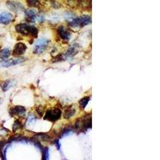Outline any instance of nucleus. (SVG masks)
<instances>
[{"mask_svg":"<svg viewBox=\"0 0 160 160\" xmlns=\"http://www.w3.org/2000/svg\"><path fill=\"white\" fill-rule=\"evenodd\" d=\"M15 30L19 34L24 36L37 37L38 35V29L36 27L31 26L27 23H20L16 25Z\"/></svg>","mask_w":160,"mask_h":160,"instance_id":"f257e3e1","label":"nucleus"},{"mask_svg":"<svg viewBox=\"0 0 160 160\" xmlns=\"http://www.w3.org/2000/svg\"><path fill=\"white\" fill-rule=\"evenodd\" d=\"M62 115V111L59 108H51V109L46 111V114L44 115V119L49 120L51 122H55L60 119Z\"/></svg>","mask_w":160,"mask_h":160,"instance_id":"f03ea898","label":"nucleus"},{"mask_svg":"<svg viewBox=\"0 0 160 160\" xmlns=\"http://www.w3.org/2000/svg\"><path fill=\"white\" fill-rule=\"evenodd\" d=\"M49 44V40H47L46 39H39V41L37 42L35 46H34V53L37 54V55H39V54L43 53L45 49L47 47Z\"/></svg>","mask_w":160,"mask_h":160,"instance_id":"7ed1b4c3","label":"nucleus"},{"mask_svg":"<svg viewBox=\"0 0 160 160\" xmlns=\"http://www.w3.org/2000/svg\"><path fill=\"white\" fill-rule=\"evenodd\" d=\"M25 59L22 58H12V59H7V60H3L0 62V67H10L12 66H15L22 63Z\"/></svg>","mask_w":160,"mask_h":160,"instance_id":"20e7f679","label":"nucleus"},{"mask_svg":"<svg viewBox=\"0 0 160 160\" xmlns=\"http://www.w3.org/2000/svg\"><path fill=\"white\" fill-rule=\"evenodd\" d=\"M7 6L10 10H12L14 12H21L24 10V7L19 2L16 1H8L7 3Z\"/></svg>","mask_w":160,"mask_h":160,"instance_id":"39448f33","label":"nucleus"},{"mask_svg":"<svg viewBox=\"0 0 160 160\" xmlns=\"http://www.w3.org/2000/svg\"><path fill=\"white\" fill-rule=\"evenodd\" d=\"M27 46L23 43H18L14 47L12 54L14 56H21L27 51Z\"/></svg>","mask_w":160,"mask_h":160,"instance_id":"423d86ee","label":"nucleus"},{"mask_svg":"<svg viewBox=\"0 0 160 160\" xmlns=\"http://www.w3.org/2000/svg\"><path fill=\"white\" fill-rule=\"evenodd\" d=\"M58 35L60 36V38L66 42H68L70 40V37H71V34L70 32L64 26H60L58 28Z\"/></svg>","mask_w":160,"mask_h":160,"instance_id":"0eeeda50","label":"nucleus"},{"mask_svg":"<svg viewBox=\"0 0 160 160\" xmlns=\"http://www.w3.org/2000/svg\"><path fill=\"white\" fill-rule=\"evenodd\" d=\"M10 114L11 116H22L26 114V109L22 106H15L10 110Z\"/></svg>","mask_w":160,"mask_h":160,"instance_id":"6e6552de","label":"nucleus"},{"mask_svg":"<svg viewBox=\"0 0 160 160\" xmlns=\"http://www.w3.org/2000/svg\"><path fill=\"white\" fill-rule=\"evenodd\" d=\"M13 15L10 13L3 12L0 14V23L3 25L10 24L12 22Z\"/></svg>","mask_w":160,"mask_h":160,"instance_id":"1a4fd4ad","label":"nucleus"},{"mask_svg":"<svg viewBox=\"0 0 160 160\" xmlns=\"http://www.w3.org/2000/svg\"><path fill=\"white\" fill-rule=\"evenodd\" d=\"M25 15H26V19H27L28 22H34L36 20L37 12L34 10L29 9V10H25Z\"/></svg>","mask_w":160,"mask_h":160,"instance_id":"9d476101","label":"nucleus"},{"mask_svg":"<svg viewBox=\"0 0 160 160\" xmlns=\"http://www.w3.org/2000/svg\"><path fill=\"white\" fill-rule=\"evenodd\" d=\"M15 85V83L11 81V80H7V81H4L3 83H2V85H1V87L3 89V91H7L10 89L11 87Z\"/></svg>","mask_w":160,"mask_h":160,"instance_id":"9b49d317","label":"nucleus"},{"mask_svg":"<svg viewBox=\"0 0 160 160\" xmlns=\"http://www.w3.org/2000/svg\"><path fill=\"white\" fill-rule=\"evenodd\" d=\"M10 51L8 48H3L0 50V58L2 59H7L10 57Z\"/></svg>","mask_w":160,"mask_h":160,"instance_id":"f8f14e48","label":"nucleus"},{"mask_svg":"<svg viewBox=\"0 0 160 160\" xmlns=\"http://www.w3.org/2000/svg\"><path fill=\"white\" fill-rule=\"evenodd\" d=\"M75 114V108H73L72 107H69L66 110L65 113H64V118L67 119H70L71 117Z\"/></svg>","mask_w":160,"mask_h":160,"instance_id":"ddd939ff","label":"nucleus"},{"mask_svg":"<svg viewBox=\"0 0 160 160\" xmlns=\"http://www.w3.org/2000/svg\"><path fill=\"white\" fill-rule=\"evenodd\" d=\"M80 20L82 22V26L85 27L87 25L90 24L91 22V18L89 15H83L82 17H80Z\"/></svg>","mask_w":160,"mask_h":160,"instance_id":"4468645a","label":"nucleus"},{"mask_svg":"<svg viewBox=\"0 0 160 160\" xmlns=\"http://www.w3.org/2000/svg\"><path fill=\"white\" fill-rule=\"evenodd\" d=\"M77 47L76 46H75V45H73V46H71L70 47V49L68 50L67 52V54H66V56L67 57H72V56H74L76 54V52H77Z\"/></svg>","mask_w":160,"mask_h":160,"instance_id":"2eb2a0df","label":"nucleus"},{"mask_svg":"<svg viewBox=\"0 0 160 160\" xmlns=\"http://www.w3.org/2000/svg\"><path fill=\"white\" fill-rule=\"evenodd\" d=\"M90 101V97H85L79 101V107L82 109H85V107H87V105L88 104V102Z\"/></svg>","mask_w":160,"mask_h":160,"instance_id":"dca6fc26","label":"nucleus"},{"mask_svg":"<svg viewBox=\"0 0 160 160\" xmlns=\"http://www.w3.org/2000/svg\"><path fill=\"white\" fill-rule=\"evenodd\" d=\"M20 127H21V123H20L19 121H15V123H14V125H13V130L14 131H16V130H18V129H19Z\"/></svg>","mask_w":160,"mask_h":160,"instance_id":"f3484780","label":"nucleus"},{"mask_svg":"<svg viewBox=\"0 0 160 160\" xmlns=\"http://www.w3.org/2000/svg\"><path fill=\"white\" fill-rule=\"evenodd\" d=\"M27 2L29 3L30 6H32V7H34V6H36L39 3V1L38 0H27Z\"/></svg>","mask_w":160,"mask_h":160,"instance_id":"a211bd4d","label":"nucleus"},{"mask_svg":"<svg viewBox=\"0 0 160 160\" xmlns=\"http://www.w3.org/2000/svg\"><path fill=\"white\" fill-rule=\"evenodd\" d=\"M43 156H44V159H49V150H48V148H46V149H44Z\"/></svg>","mask_w":160,"mask_h":160,"instance_id":"6ab92c4d","label":"nucleus"},{"mask_svg":"<svg viewBox=\"0 0 160 160\" xmlns=\"http://www.w3.org/2000/svg\"><path fill=\"white\" fill-rule=\"evenodd\" d=\"M36 20H38L39 22H43L44 21V17L41 15H37Z\"/></svg>","mask_w":160,"mask_h":160,"instance_id":"aec40b11","label":"nucleus"},{"mask_svg":"<svg viewBox=\"0 0 160 160\" xmlns=\"http://www.w3.org/2000/svg\"><path fill=\"white\" fill-rule=\"evenodd\" d=\"M55 145H56V147H57V148H58V150H60V145H59V142H58V140H57L55 142Z\"/></svg>","mask_w":160,"mask_h":160,"instance_id":"412c9836","label":"nucleus"}]
</instances>
